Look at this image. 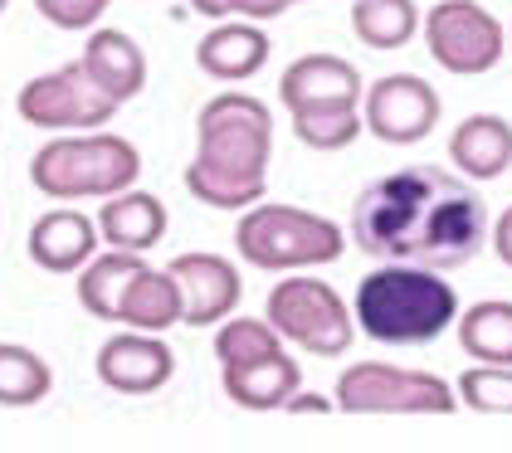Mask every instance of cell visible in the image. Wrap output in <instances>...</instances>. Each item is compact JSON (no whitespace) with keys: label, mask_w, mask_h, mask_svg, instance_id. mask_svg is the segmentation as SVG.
<instances>
[{"label":"cell","mask_w":512,"mask_h":453,"mask_svg":"<svg viewBox=\"0 0 512 453\" xmlns=\"http://www.w3.org/2000/svg\"><path fill=\"white\" fill-rule=\"evenodd\" d=\"M166 268L181 288V322L186 327H220L244 298V278L225 254L196 249V254H176Z\"/></svg>","instance_id":"12"},{"label":"cell","mask_w":512,"mask_h":453,"mask_svg":"<svg viewBox=\"0 0 512 453\" xmlns=\"http://www.w3.org/2000/svg\"><path fill=\"white\" fill-rule=\"evenodd\" d=\"M274 161V113L254 93H215L196 117V156L186 166V190L210 210H249L269 190Z\"/></svg>","instance_id":"2"},{"label":"cell","mask_w":512,"mask_h":453,"mask_svg":"<svg viewBox=\"0 0 512 453\" xmlns=\"http://www.w3.org/2000/svg\"><path fill=\"white\" fill-rule=\"evenodd\" d=\"M454 327H459V346L469 351L473 361L512 366V302L503 298L473 302L469 312L454 317Z\"/></svg>","instance_id":"22"},{"label":"cell","mask_w":512,"mask_h":453,"mask_svg":"<svg viewBox=\"0 0 512 453\" xmlns=\"http://www.w3.org/2000/svg\"><path fill=\"white\" fill-rule=\"evenodd\" d=\"M283 351V337L274 332L269 317H225L220 332H215V361L220 366H244V361H259V356H274Z\"/></svg>","instance_id":"26"},{"label":"cell","mask_w":512,"mask_h":453,"mask_svg":"<svg viewBox=\"0 0 512 453\" xmlns=\"http://www.w3.org/2000/svg\"><path fill=\"white\" fill-rule=\"evenodd\" d=\"M142 151L118 132H59L30 161V181L49 200H108L118 190L137 186Z\"/></svg>","instance_id":"4"},{"label":"cell","mask_w":512,"mask_h":453,"mask_svg":"<svg viewBox=\"0 0 512 453\" xmlns=\"http://www.w3.org/2000/svg\"><path fill=\"white\" fill-rule=\"evenodd\" d=\"M166 225H171L166 200L152 195V190H137V186L108 195L103 210H98L103 244H108V249H127V254H147L152 244H161V239H166Z\"/></svg>","instance_id":"16"},{"label":"cell","mask_w":512,"mask_h":453,"mask_svg":"<svg viewBox=\"0 0 512 453\" xmlns=\"http://www.w3.org/2000/svg\"><path fill=\"white\" fill-rule=\"evenodd\" d=\"M103 234H98V220H88L83 210H44L40 220L30 225V259L44 268V273H79L93 254H98Z\"/></svg>","instance_id":"15"},{"label":"cell","mask_w":512,"mask_h":453,"mask_svg":"<svg viewBox=\"0 0 512 453\" xmlns=\"http://www.w3.org/2000/svg\"><path fill=\"white\" fill-rule=\"evenodd\" d=\"M108 5L113 0H35V10L54 30H93L108 15Z\"/></svg>","instance_id":"28"},{"label":"cell","mask_w":512,"mask_h":453,"mask_svg":"<svg viewBox=\"0 0 512 453\" xmlns=\"http://www.w3.org/2000/svg\"><path fill=\"white\" fill-rule=\"evenodd\" d=\"M508 54H512V30H508Z\"/></svg>","instance_id":"34"},{"label":"cell","mask_w":512,"mask_h":453,"mask_svg":"<svg viewBox=\"0 0 512 453\" xmlns=\"http://www.w3.org/2000/svg\"><path fill=\"white\" fill-rule=\"evenodd\" d=\"M288 117H293V137L313 151H342L366 132L361 103H308V108H293Z\"/></svg>","instance_id":"25"},{"label":"cell","mask_w":512,"mask_h":453,"mask_svg":"<svg viewBox=\"0 0 512 453\" xmlns=\"http://www.w3.org/2000/svg\"><path fill=\"white\" fill-rule=\"evenodd\" d=\"M5 5H10V0H0V15H5Z\"/></svg>","instance_id":"33"},{"label":"cell","mask_w":512,"mask_h":453,"mask_svg":"<svg viewBox=\"0 0 512 453\" xmlns=\"http://www.w3.org/2000/svg\"><path fill=\"white\" fill-rule=\"evenodd\" d=\"M293 5H303V0H225V10H230L235 20H254V25L278 20V15L293 10Z\"/></svg>","instance_id":"29"},{"label":"cell","mask_w":512,"mask_h":453,"mask_svg":"<svg viewBox=\"0 0 512 453\" xmlns=\"http://www.w3.org/2000/svg\"><path fill=\"white\" fill-rule=\"evenodd\" d=\"M488 234H493V254L512 268V205L498 215V220H493V225H488Z\"/></svg>","instance_id":"31"},{"label":"cell","mask_w":512,"mask_h":453,"mask_svg":"<svg viewBox=\"0 0 512 453\" xmlns=\"http://www.w3.org/2000/svg\"><path fill=\"white\" fill-rule=\"evenodd\" d=\"M79 64L118 108L132 103L147 88V54H142V44L127 35V30H93L88 44H83Z\"/></svg>","instance_id":"17"},{"label":"cell","mask_w":512,"mask_h":453,"mask_svg":"<svg viewBox=\"0 0 512 453\" xmlns=\"http://www.w3.org/2000/svg\"><path fill=\"white\" fill-rule=\"evenodd\" d=\"M220 385L239 410H283V400L303 385V366L288 351H274L244 366H220Z\"/></svg>","instance_id":"19"},{"label":"cell","mask_w":512,"mask_h":453,"mask_svg":"<svg viewBox=\"0 0 512 453\" xmlns=\"http://www.w3.org/2000/svg\"><path fill=\"white\" fill-rule=\"evenodd\" d=\"M283 410H288V415H327V410H332V400H322V395H313V390H303V385H298V390L283 400Z\"/></svg>","instance_id":"30"},{"label":"cell","mask_w":512,"mask_h":453,"mask_svg":"<svg viewBox=\"0 0 512 453\" xmlns=\"http://www.w3.org/2000/svg\"><path fill=\"white\" fill-rule=\"evenodd\" d=\"M352 35L366 49H405L420 35L415 0H352Z\"/></svg>","instance_id":"23"},{"label":"cell","mask_w":512,"mask_h":453,"mask_svg":"<svg viewBox=\"0 0 512 453\" xmlns=\"http://www.w3.org/2000/svg\"><path fill=\"white\" fill-rule=\"evenodd\" d=\"M98 380L113 395H157L176 376V351L166 346V332H137L122 327L98 346Z\"/></svg>","instance_id":"11"},{"label":"cell","mask_w":512,"mask_h":453,"mask_svg":"<svg viewBox=\"0 0 512 453\" xmlns=\"http://www.w3.org/2000/svg\"><path fill=\"white\" fill-rule=\"evenodd\" d=\"M420 35L430 59L444 74L478 78L498 69V59L508 54V30L493 10H483L478 0H439L430 15H420Z\"/></svg>","instance_id":"8"},{"label":"cell","mask_w":512,"mask_h":453,"mask_svg":"<svg viewBox=\"0 0 512 453\" xmlns=\"http://www.w3.org/2000/svg\"><path fill=\"white\" fill-rule=\"evenodd\" d=\"M459 317L454 283L439 268L420 264H381L356 283L352 322L381 346H430Z\"/></svg>","instance_id":"3"},{"label":"cell","mask_w":512,"mask_h":453,"mask_svg":"<svg viewBox=\"0 0 512 453\" xmlns=\"http://www.w3.org/2000/svg\"><path fill=\"white\" fill-rule=\"evenodd\" d=\"M269 322L283 341H293L313 356H327V361L347 356L356 337L352 307L342 302V293L303 268L269 288Z\"/></svg>","instance_id":"6"},{"label":"cell","mask_w":512,"mask_h":453,"mask_svg":"<svg viewBox=\"0 0 512 453\" xmlns=\"http://www.w3.org/2000/svg\"><path fill=\"white\" fill-rule=\"evenodd\" d=\"M454 395H459V405H469L478 415H512V366L478 361L459 376Z\"/></svg>","instance_id":"27"},{"label":"cell","mask_w":512,"mask_h":453,"mask_svg":"<svg viewBox=\"0 0 512 453\" xmlns=\"http://www.w3.org/2000/svg\"><path fill=\"white\" fill-rule=\"evenodd\" d=\"M352 244L376 264H420L454 273L483 254L488 205L459 171L415 161L356 195Z\"/></svg>","instance_id":"1"},{"label":"cell","mask_w":512,"mask_h":453,"mask_svg":"<svg viewBox=\"0 0 512 453\" xmlns=\"http://www.w3.org/2000/svg\"><path fill=\"white\" fill-rule=\"evenodd\" d=\"M54 390V371L35 346H20V341H0V405L5 410H30L49 400Z\"/></svg>","instance_id":"24"},{"label":"cell","mask_w":512,"mask_h":453,"mask_svg":"<svg viewBox=\"0 0 512 453\" xmlns=\"http://www.w3.org/2000/svg\"><path fill=\"white\" fill-rule=\"evenodd\" d=\"M147 268L142 254H127V249H108V254H93L79 268V302L83 312H93L98 322H118V307L132 288V278Z\"/></svg>","instance_id":"20"},{"label":"cell","mask_w":512,"mask_h":453,"mask_svg":"<svg viewBox=\"0 0 512 453\" xmlns=\"http://www.w3.org/2000/svg\"><path fill=\"white\" fill-rule=\"evenodd\" d=\"M196 15H205V20H230V10H225V0H186Z\"/></svg>","instance_id":"32"},{"label":"cell","mask_w":512,"mask_h":453,"mask_svg":"<svg viewBox=\"0 0 512 453\" xmlns=\"http://www.w3.org/2000/svg\"><path fill=\"white\" fill-rule=\"evenodd\" d=\"M122 327H137V332H171L181 327V288L171 278V268H142L127 288V298L118 307Z\"/></svg>","instance_id":"21"},{"label":"cell","mask_w":512,"mask_h":453,"mask_svg":"<svg viewBox=\"0 0 512 453\" xmlns=\"http://www.w3.org/2000/svg\"><path fill=\"white\" fill-rule=\"evenodd\" d=\"M439 93L420 74H386L361 93V127L386 147H415L439 127Z\"/></svg>","instance_id":"10"},{"label":"cell","mask_w":512,"mask_h":453,"mask_svg":"<svg viewBox=\"0 0 512 453\" xmlns=\"http://www.w3.org/2000/svg\"><path fill=\"white\" fill-rule=\"evenodd\" d=\"M269 35H264V25H254V20H220L210 35L196 44V64L205 78H215V83H244V78H254L264 64H269Z\"/></svg>","instance_id":"14"},{"label":"cell","mask_w":512,"mask_h":453,"mask_svg":"<svg viewBox=\"0 0 512 453\" xmlns=\"http://www.w3.org/2000/svg\"><path fill=\"white\" fill-rule=\"evenodd\" d=\"M449 161L464 181H498L512 166V122L498 113H473L449 137Z\"/></svg>","instance_id":"18"},{"label":"cell","mask_w":512,"mask_h":453,"mask_svg":"<svg viewBox=\"0 0 512 453\" xmlns=\"http://www.w3.org/2000/svg\"><path fill=\"white\" fill-rule=\"evenodd\" d=\"M15 113L30 127H49V132H93V127L113 122L118 103L88 78L79 59H69L54 74L30 78L15 98Z\"/></svg>","instance_id":"9"},{"label":"cell","mask_w":512,"mask_h":453,"mask_svg":"<svg viewBox=\"0 0 512 453\" xmlns=\"http://www.w3.org/2000/svg\"><path fill=\"white\" fill-rule=\"evenodd\" d=\"M235 254L264 273H298V268L337 264L347 254V229L327 215L298 210V205H249L235 225Z\"/></svg>","instance_id":"5"},{"label":"cell","mask_w":512,"mask_h":453,"mask_svg":"<svg viewBox=\"0 0 512 453\" xmlns=\"http://www.w3.org/2000/svg\"><path fill=\"white\" fill-rule=\"evenodd\" d=\"M337 410L347 415H454L459 395L430 371H405L386 361H352L337 376Z\"/></svg>","instance_id":"7"},{"label":"cell","mask_w":512,"mask_h":453,"mask_svg":"<svg viewBox=\"0 0 512 453\" xmlns=\"http://www.w3.org/2000/svg\"><path fill=\"white\" fill-rule=\"evenodd\" d=\"M361 93H366L361 74L342 54H303L278 78V103L288 113L308 108V103H361Z\"/></svg>","instance_id":"13"}]
</instances>
